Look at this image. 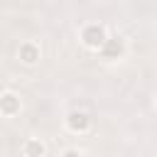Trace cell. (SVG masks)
<instances>
[{
  "label": "cell",
  "mask_w": 157,
  "mask_h": 157,
  "mask_svg": "<svg viewBox=\"0 0 157 157\" xmlns=\"http://www.w3.org/2000/svg\"><path fill=\"white\" fill-rule=\"evenodd\" d=\"M83 39H86V44H91V47H98V44H103V29H98V27H91V29H86Z\"/></svg>",
  "instance_id": "obj_1"
},
{
  "label": "cell",
  "mask_w": 157,
  "mask_h": 157,
  "mask_svg": "<svg viewBox=\"0 0 157 157\" xmlns=\"http://www.w3.org/2000/svg\"><path fill=\"white\" fill-rule=\"evenodd\" d=\"M71 128H76V130H83V128H86V115H81V113H74V115H71Z\"/></svg>",
  "instance_id": "obj_2"
},
{
  "label": "cell",
  "mask_w": 157,
  "mask_h": 157,
  "mask_svg": "<svg viewBox=\"0 0 157 157\" xmlns=\"http://www.w3.org/2000/svg\"><path fill=\"white\" fill-rule=\"evenodd\" d=\"M29 155H42V145H37V142H29Z\"/></svg>",
  "instance_id": "obj_3"
},
{
  "label": "cell",
  "mask_w": 157,
  "mask_h": 157,
  "mask_svg": "<svg viewBox=\"0 0 157 157\" xmlns=\"http://www.w3.org/2000/svg\"><path fill=\"white\" fill-rule=\"evenodd\" d=\"M25 61H34V52L32 49H25Z\"/></svg>",
  "instance_id": "obj_4"
},
{
  "label": "cell",
  "mask_w": 157,
  "mask_h": 157,
  "mask_svg": "<svg viewBox=\"0 0 157 157\" xmlns=\"http://www.w3.org/2000/svg\"><path fill=\"white\" fill-rule=\"evenodd\" d=\"M5 108H7V110H12V108H15V101H12V96H7V101H5Z\"/></svg>",
  "instance_id": "obj_5"
},
{
  "label": "cell",
  "mask_w": 157,
  "mask_h": 157,
  "mask_svg": "<svg viewBox=\"0 0 157 157\" xmlns=\"http://www.w3.org/2000/svg\"><path fill=\"white\" fill-rule=\"evenodd\" d=\"M66 157H78V155H76V152H69V155H66Z\"/></svg>",
  "instance_id": "obj_6"
}]
</instances>
